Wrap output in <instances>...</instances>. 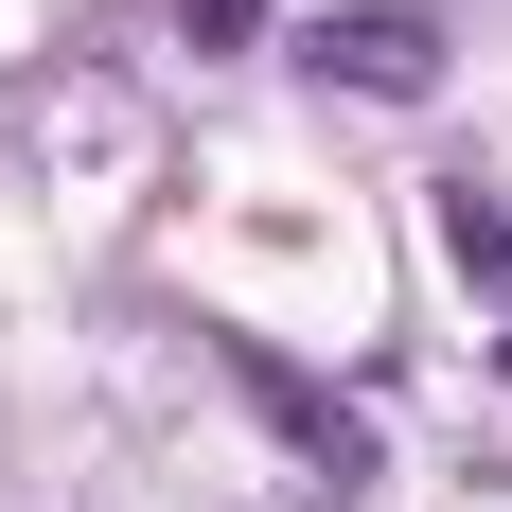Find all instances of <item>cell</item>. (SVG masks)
<instances>
[{
  "instance_id": "cell-1",
  "label": "cell",
  "mask_w": 512,
  "mask_h": 512,
  "mask_svg": "<svg viewBox=\"0 0 512 512\" xmlns=\"http://www.w3.org/2000/svg\"><path fill=\"white\" fill-rule=\"evenodd\" d=\"M318 71H336V89H371V106H424V89H442V18L371 0V18H336V36H318Z\"/></svg>"
},
{
  "instance_id": "cell-2",
  "label": "cell",
  "mask_w": 512,
  "mask_h": 512,
  "mask_svg": "<svg viewBox=\"0 0 512 512\" xmlns=\"http://www.w3.org/2000/svg\"><path fill=\"white\" fill-rule=\"evenodd\" d=\"M442 265H460L477 301L512 318V195H477V177H442Z\"/></svg>"
},
{
  "instance_id": "cell-3",
  "label": "cell",
  "mask_w": 512,
  "mask_h": 512,
  "mask_svg": "<svg viewBox=\"0 0 512 512\" xmlns=\"http://www.w3.org/2000/svg\"><path fill=\"white\" fill-rule=\"evenodd\" d=\"M177 36H195V53H248V36H265V0H177Z\"/></svg>"
}]
</instances>
